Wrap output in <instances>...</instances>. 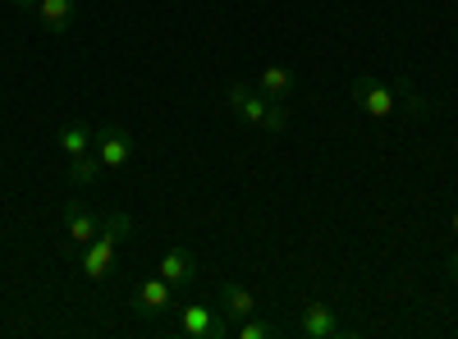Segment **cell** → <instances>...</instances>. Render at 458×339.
<instances>
[{"instance_id":"cell-13","label":"cell","mask_w":458,"mask_h":339,"mask_svg":"<svg viewBox=\"0 0 458 339\" xmlns=\"http://www.w3.org/2000/svg\"><path fill=\"white\" fill-rule=\"evenodd\" d=\"M101 170H106V165L97 161V152L73 157V161H69V183H73V188H92V183L101 179Z\"/></svg>"},{"instance_id":"cell-19","label":"cell","mask_w":458,"mask_h":339,"mask_svg":"<svg viewBox=\"0 0 458 339\" xmlns=\"http://www.w3.org/2000/svg\"><path fill=\"white\" fill-rule=\"evenodd\" d=\"M445 275H449V280H454V284H458V248H454V252H449V257H445Z\"/></svg>"},{"instance_id":"cell-12","label":"cell","mask_w":458,"mask_h":339,"mask_svg":"<svg viewBox=\"0 0 458 339\" xmlns=\"http://www.w3.org/2000/svg\"><path fill=\"white\" fill-rule=\"evenodd\" d=\"M73 10H79V0H37L32 5L37 23H42L47 32H64L73 23Z\"/></svg>"},{"instance_id":"cell-21","label":"cell","mask_w":458,"mask_h":339,"mask_svg":"<svg viewBox=\"0 0 458 339\" xmlns=\"http://www.w3.org/2000/svg\"><path fill=\"white\" fill-rule=\"evenodd\" d=\"M19 5H37V0H19Z\"/></svg>"},{"instance_id":"cell-9","label":"cell","mask_w":458,"mask_h":339,"mask_svg":"<svg viewBox=\"0 0 458 339\" xmlns=\"http://www.w3.org/2000/svg\"><path fill=\"white\" fill-rule=\"evenodd\" d=\"M60 216H64V234H69L73 243H79V248H88V243L101 234V220H97L83 202H64V211H60Z\"/></svg>"},{"instance_id":"cell-6","label":"cell","mask_w":458,"mask_h":339,"mask_svg":"<svg viewBox=\"0 0 458 339\" xmlns=\"http://www.w3.org/2000/svg\"><path fill=\"white\" fill-rule=\"evenodd\" d=\"M298 326H302V335H308V339H335L339 335V317H335V308L321 303V298H308V303H302Z\"/></svg>"},{"instance_id":"cell-20","label":"cell","mask_w":458,"mask_h":339,"mask_svg":"<svg viewBox=\"0 0 458 339\" xmlns=\"http://www.w3.org/2000/svg\"><path fill=\"white\" fill-rule=\"evenodd\" d=\"M449 230H454V239H458V211H454V220H449Z\"/></svg>"},{"instance_id":"cell-15","label":"cell","mask_w":458,"mask_h":339,"mask_svg":"<svg viewBox=\"0 0 458 339\" xmlns=\"http://www.w3.org/2000/svg\"><path fill=\"white\" fill-rule=\"evenodd\" d=\"M394 97H399V106L408 110V115H431V101L412 88V79H399L394 83Z\"/></svg>"},{"instance_id":"cell-1","label":"cell","mask_w":458,"mask_h":339,"mask_svg":"<svg viewBox=\"0 0 458 339\" xmlns=\"http://www.w3.org/2000/svg\"><path fill=\"white\" fill-rule=\"evenodd\" d=\"M353 101L367 120H394V110H399V97H394V83H380V79H353Z\"/></svg>"},{"instance_id":"cell-5","label":"cell","mask_w":458,"mask_h":339,"mask_svg":"<svg viewBox=\"0 0 458 339\" xmlns=\"http://www.w3.org/2000/svg\"><path fill=\"white\" fill-rule=\"evenodd\" d=\"M216 308H220V317L229 321V326H239V321H248V317H257V293L243 284V280H225L220 284V293H216Z\"/></svg>"},{"instance_id":"cell-3","label":"cell","mask_w":458,"mask_h":339,"mask_svg":"<svg viewBox=\"0 0 458 339\" xmlns=\"http://www.w3.org/2000/svg\"><path fill=\"white\" fill-rule=\"evenodd\" d=\"M179 330L193 339H229L234 335V326L220 317V308H207V303H179Z\"/></svg>"},{"instance_id":"cell-16","label":"cell","mask_w":458,"mask_h":339,"mask_svg":"<svg viewBox=\"0 0 458 339\" xmlns=\"http://www.w3.org/2000/svg\"><path fill=\"white\" fill-rule=\"evenodd\" d=\"M101 234H106L110 243H124V239L133 234V216H129V211H110V216L101 220Z\"/></svg>"},{"instance_id":"cell-11","label":"cell","mask_w":458,"mask_h":339,"mask_svg":"<svg viewBox=\"0 0 458 339\" xmlns=\"http://www.w3.org/2000/svg\"><path fill=\"white\" fill-rule=\"evenodd\" d=\"M55 142H60V152H64L69 161H73V157H88V152H92V142H97V124L69 120V124H60Z\"/></svg>"},{"instance_id":"cell-18","label":"cell","mask_w":458,"mask_h":339,"mask_svg":"<svg viewBox=\"0 0 458 339\" xmlns=\"http://www.w3.org/2000/svg\"><path fill=\"white\" fill-rule=\"evenodd\" d=\"M266 133H284L289 129V110L280 106V101H271V106H266V124H261Z\"/></svg>"},{"instance_id":"cell-7","label":"cell","mask_w":458,"mask_h":339,"mask_svg":"<svg viewBox=\"0 0 458 339\" xmlns=\"http://www.w3.org/2000/svg\"><path fill=\"white\" fill-rule=\"evenodd\" d=\"M157 275H165L174 289H193V284H198V257L188 252V248H170V252L161 257Z\"/></svg>"},{"instance_id":"cell-4","label":"cell","mask_w":458,"mask_h":339,"mask_svg":"<svg viewBox=\"0 0 458 339\" xmlns=\"http://www.w3.org/2000/svg\"><path fill=\"white\" fill-rule=\"evenodd\" d=\"M92 152L106 170H124L133 161V133L124 124H97V142H92Z\"/></svg>"},{"instance_id":"cell-2","label":"cell","mask_w":458,"mask_h":339,"mask_svg":"<svg viewBox=\"0 0 458 339\" xmlns=\"http://www.w3.org/2000/svg\"><path fill=\"white\" fill-rule=\"evenodd\" d=\"M170 308H179V289H174L165 275H151V280H142V284L133 289V317L157 321V317H165Z\"/></svg>"},{"instance_id":"cell-14","label":"cell","mask_w":458,"mask_h":339,"mask_svg":"<svg viewBox=\"0 0 458 339\" xmlns=\"http://www.w3.org/2000/svg\"><path fill=\"white\" fill-rule=\"evenodd\" d=\"M266 106H271V101H266V97H261V92L252 88V92H248V97H243V101L234 106V115H239L243 124H252V129H261V124H266Z\"/></svg>"},{"instance_id":"cell-10","label":"cell","mask_w":458,"mask_h":339,"mask_svg":"<svg viewBox=\"0 0 458 339\" xmlns=\"http://www.w3.org/2000/svg\"><path fill=\"white\" fill-rule=\"evenodd\" d=\"M266 101H289L293 92H298V79H293V69H284V64H266L261 73H257V83H252Z\"/></svg>"},{"instance_id":"cell-8","label":"cell","mask_w":458,"mask_h":339,"mask_svg":"<svg viewBox=\"0 0 458 339\" xmlns=\"http://www.w3.org/2000/svg\"><path fill=\"white\" fill-rule=\"evenodd\" d=\"M114 248H120V243H110L106 234H97V239L83 248V257H79V271H83L88 280H106V275L114 271Z\"/></svg>"},{"instance_id":"cell-17","label":"cell","mask_w":458,"mask_h":339,"mask_svg":"<svg viewBox=\"0 0 458 339\" xmlns=\"http://www.w3.org/2000/svg\"><path fill=\"white\" fill-rule=\"evenodd\" d=\"M280 330L271 326V321H261V317H248V321H239L234 326V339H276Z\"/></svg>"}]
</instances>
